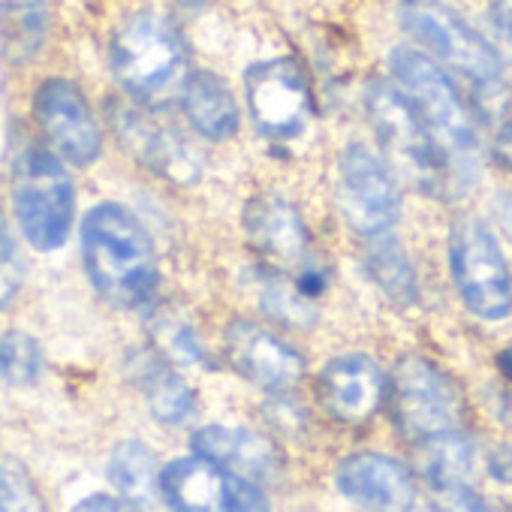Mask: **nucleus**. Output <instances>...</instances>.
Returning <instances> with one entry per match:
<instances>
[{
	"mask_svg": "<svg viewBox=\"0 0 512 512\" xmlns=\"http://www.w3.org/2000/svg\"><path fill=\"white\" fill-rule=\"evenodd\" d=\"M82 256L94 290L109 305L139 308L154 296L160 281L154 244L130 208L94 205L82 223Z\"/></svg>",
	"mask_w": 512,
	"mask_h": 512,
	"instance_id": "nucleus-1",
	"label": "nucleus"
},
{
	"mask_svg": "<svg viewBox=\"0 0 512 512\" xmlns=\"http://www.w3.org/2000/svg\"><path fill=\"white\" fill-rule=\"evenodd\" d=\"M389 67L416 112L422 115L431 139L443 151L458 190H467L473 175H476V154H479V139L473 127V115L461 100V91L449 70L437 64V58L413 49V46H398L389 52Z\"/></svg>",
	"mask_w": 512,
	"mask_h": 512,
	"instance_id": "nucleus-2",
	"label": "nucleus"
},
{
	"mask_svg": "<svg viewBox=\"0 0 512 512\" xmlns=\"http://www.w3.org/2000/svg\"><path fill=\"white\" fill-rule=\"evenodd\" d=\"M398 22L407 37H413L422 49H428L431 58H437L446 70L470 82L482 115L488 109L491 118L503 106L506 100L503 58L452 7H446L443 0H401Z\"/></svg>",
	"mask_w": 512,
	"mask_h": 512,
	"instance_id": "nucleus-3",
	"label": "nucleus"
},
{
	"mask_svg": "<svg viewBox=\"0 0 512 512\" xmlns=\"http://www.w3.org/2000/svg\"><path fill=\"white\" fill-rule=\"evenodd\" d=\"M365 112L386 160L404 181L440 199L461 193L443 151L431 139L422 115L416 112L404 88L374 79L365 91Z\"/></svg>",
	"mask_w": 512,
	"mask_h": 512,
	"instance_id": "nucleus-4",
	"label": "nucleus"
},
{
	"mask_svg": "<svg viewBox=\"0 0 512 512\" xmlns=\"http://www.w3.org/2000/svg\"><path fill=\"white\" fill-rule=\"evenodd\" d=\"M109 64L118 85L139 103L160 106L187 82V49L178 28L151 10L130 16L109 43Z\"/></svg>",
	"mask_w": 512,
	"mask_h": 512,
	"instance_id": "nucleus-5",
	"label": "nucleus"
},
{
	"mask_svg": "<svg viewBox=\"0 0 512 512\" xmlns=\"http://www.w3.org/2000/svg\"><path fill=\"white\" fill-rule=\"evenodd\" d=\"M13 205L25 238L37 250L49 253L67 241L76 214V187L52 151L31 145L16 157Z\"/></svg>",
	"mask_w": 512,
	"mask_h": 512,
	"instance_id": "nucleus-6",
	"label": "nucleus"
},
{
	"mask_svg": "<svg viewBox=\"0 0 512 512\" xmlns=\"http://www.w3.org/2000/svg\"><path fill=\"white\" fill-rule=\"evenodd\" d=\"M392 419L407 443H428L446 431H458L464 416V395L458 383L419 353L395 362L389 377Z\"/></svg>",
	"mask_w": 512,
	"mask_h": 512,
	"instance_id": "nucleus-7",
	"label": "nucleus"
},
{
	"mask_svg": "<svg viewBox=\"0 0 512 512\" xmlns=\"http://www.w3.org/2000/svg\"><path fill=\"white\" fill-rule=\"evenodd\" d=\"M449 269L470 314L497 323L512 314V275L506 256L482 217L464 214L449 232Z\"/></svg>",
	"mask_w": 512,
	"mask_h": 512,
	"instance_id": "nucleus-8",
	"label": "nucleus"
},
{
	"mask_svg": "<svg viewBox=\"0 0 512 512\" xmlns=\"http://www.w3.org/2000/svg\"><path fill=\"white\" fill-rule=\"evenodd\" d=\"M247 115L263 139L293 142L314 118V97L302 67L293 58L253 61L244 70Z\"/></svg>",
	"mask_w": 512,
	"mask_h": 512,
	"instance_id": "nucleus-9",
	"label": "nucleus"
},
{
	"mask_svg": "<svg viewBox=\"0 0 512 512\" xmlns=\"http://www.w3.org/2000/svg\"><path fill=\"white\" fill-rule=\"evenodd\" d=\"M160 497L178 512H260L272 506L260 482L196 452L160 470Z\"/></svg>",
	"mask_w": 512,
	"mask_h": 512,
	"instance_id": "nucleus-10",
	"label": "nucleus"
},
{
	"mask_svg": "<svg viewBox=\"0 0 512 512\" xmlns=\"http://www.w3.org/2000/svg\"><path fill=\"white\" fill-rule=\"evenodd\" d=\"M338 211L362 238L386 235L401 217L392 169L362 142H350L338 154Z\"/></svg>",
	"mask_w": 512,
	"mask_h": 512,
	"instance_id": "nucleus-11",
	"label": "nucleus"
},
{
	"mask_svg": "<svg viewBox=\"0 0 512 512\" xmlns=\"http://www.w3.org/2000/svg\"><path fill=\"white\" fill-rule=\"evenodd\" d=\"M241 226L253 253L260 256L269 269L296 275L299 290L305 287V281H314V278L323 281L317 260H314L308 226L290 199H284L281 193H260L247 199Z\"/></svg>",
	"mask_w": 512,
	"mask_h": 512,
	"instance_id": "nucleus-12",
	"label": "nucleus"
},
{
	"mask_svg": "<svg viewBox=\"0 0 512 512\" xmlns=\"http://www.w3.org/2000/svg\"><path fill=\"white\" fill-rule=\"evenodd\" d=\"M34 115L55 145L58 157L76 163V166H91L100 151H103V136L97 127V118L82 94V88L70 79H46L37 88L34 97Z\"/></svg>",
	"mask_w": 512,
	"mask_h": 512,
	"instance_id": "nucleus-13",
	"label": "nucleus"
},
{
	"mask_svg": "<svg viewBox=\"0 0 512 512\" xmlns=\"http://www.w3.org/2000/svg\"><path fill=\"white\" fill-rule=\"evenodd\" d=\"M223 350L238 377L269 392L293 389L305 377V359L299 350L260 323L232 320L223 335Z\"/></svg>",
	"mask_w": 512,
	"mask_h": 512,
	"instance_id": "nucleus-14",
	"label": "nucleus"
},
{
	"mask_svg": "<svg viewBox=\"0 0 512 512\" xmlns=\"http://www.w3.org/2000/svg\"><path fill=\"white\" fill-rule=\"evenodd\" d=\"M386 374L365 353H344L332 359L317 380V398L326 413L347 425H365L386 401Z\"/></svg>",
	"mask_w": 512,
	"mask_h": 512,
	"instance_id": "nucleus-15",
	"label": "nucleus"
},
{
	"mask_svg": "<svg viewBox=\"0 0 512 512\" xmlns=\"http://www.w3.org/2000/svg\"><path fill=\"white\" fill-rule=\"evenodd\" d=\"M341 497L371 509H410L416 503V479L410 467L383 452L347 455L335 470Z\"/></svg>",
	"mask_w": 512,
	"mask_h": 512,
	"instance_id": "nucleus-16",
	"label": "nucleus"
},
{
	"mask_svg": "<svg viewBox=\"0 0 512 512\" xmlns=\"http://www.w3.org/2000/svg\"><path fill=\"white\" fill-rule=\"evenodd\" d=\"M115 130L121 133V142L133 148V154L163 175L166 181L178 187H193L202 178V157L199 151L184 139L181 130L151 121L133 112H115Z\"/></svg>",
	"mask_w": 512,
	"mask_h": 512,
	"instance_id": "nucleus-17",
	"label": "nucleus"
},
{
	"mask_svg": "<svg viewBox=\"0 0 512 512\" xmlns=\"http://www.w3.org/2000/svg\"><path fill=\"white\" fill-rule=\"evenodd\" d=\"M190 449L202 458L223 464L232 473H241L253 482H272L284 470L281 449L253 428H229V425H202L190 437Z\"/></svg>",
	"mask_w": 512,
	"mask_h": 512,
	"instance_id": "nucleus-18",
	"label": "nucleus"
},
{
	"mask_svg": "<svg viewBox=\"0 0 512 512\" xmlns=\"http://www.w3.org/2000/svg\"><path fill=\"white\" fill-rule=\"evenodd\" d=\"M181 106L193 130L211 142L232 139L241 127V112L226 82L208 70H193L181 88Z\"/></svg>",
	"mask_w": 512,
	"mask_h": 512,
	"instance_id": "nucleus-19",
	"label": "nucleus"
},
{
	"mask_svg": "<svg viewBox=\"0 0 512 512\" xmlns=\"http://www.w3.org/2000/svg\"><path fill=\"white\" fill-rule=\"evenodd\" d=\"M476 452L473 443L461 431H446L428 443H422V473L446 497H458V506H476L482 509L485 500H473L470 476H473Z\"/></svg>",
	"mask_w": 512,
	"mask_h": 512,
	"instance_id": "nucleus-20",
	"label": "nucleus"
},
{
	"mask_svg": "<svg viewBox=\"0 0 512 512\" xmlns=\"http://www.w3.org/2000/svg\"><path fill=\"white\" fill-rule=\"evenodd\" d=\"M49 31L43 0H0V49L19 67L40 55Z\"/></svg>",
	"mask_w": 512,
	"mask_h": 512,
	"instance_id": "nucleus-21",
	"label": "nucleus"
},
{
	"mask_svg": "<svg viewBox=\"0 0 512 512\" xmlns=\"http://www.w3.org/2000/svg\"><path fill=\"white\" fill-rule=\"evenodd\" d=\"M139 383L148 401V410L163 425H181L196 410V392L187 386L184 377H178L166 362L148 359L139 368Z\"/></svg>",
	"mask_w": 512,
	"mask_h": 512,
	"instance_id": "nucleus-22",
	"label": "nucleus"
},
{
	"mask_svg": "<svg viewBox=\"0 0 512 512\" xmlns=\"http://www.w3.org/2000/svg\"><path fill=\"white\" fill-rule=\"evenodd\" d=\"M109 479L121 497H127L136 509L145 506L154 494H160V470L154 452L142 440H124L112 449Z\"/></svg>",
	"mask_w": 512,
	"mask_h": 512,
	"instance_id": "nucleus-23",
	"label": "nucleus"
},
{
	"mask_svg": "<svg viewBox=\"0 0 512 512\" xmlns=\"http://www.w3.org/2000/svg\"><path fill=\"white\" fill-rule=\"evenodd\" d=\"M365 272L383 290V296L392 299L395 305L410 308V305L419 302V278H416V269L410 263L407 250L398 241L380 235V241L365 256Z\"/></svg>",
	"mask_w": 512,
	"mask_h": 512,
	"instance_id": "nucleus-24",
	"label": "nucleus"
},
{
	"mask_svg": "<svg viewBox=\"0 0 512 512\" xmlns=\"http://www.w3.org/2000/svg\"><path fill=\"white\" fill-rule=\"evenodd\" d=\"M43 374V350L25 332L0 335V380L10 386H34Z\"/></svg>",
	"mask_w": 512,
	"mask_h": 512,
	"instance_id": "nucleus-25",
	"label": "nucleus"
},
{
	"mask_svg": "<svg viewBox=\"0 0 512 512\" xmlns=\"http://www.w3.org/2000/svg\"><path fill=\"white\" fill-rule=\"evenodd\" d=\"M13 509H43L40 491L28 470L19 461L0 458V512H13Z\"/></svg>",
	"mask_w": 512,
	"mask_h": 512,
	"instance_id": "nucleus-26",
	"label": "nucleus"
},
{
	"mask_svg": "<svg viewBox=\"0 0 512 512\" xmlns=\"http://www.w3.org/2000/svg\"><path fill=\"white\" fill-rule=\"evenodd\" d=\"M260 302H263V311L281 323H290V326H311L317 320V314L311 311V305L305 302L302 290H290L284 287L281 281H272L263 287L260 293Z\"/></svg>",
	"mask_w": 512,
	"mask_h": 512,
	"instance_id": "nucleus-27",
	"label": "nucleus"
},
{
	"mask_svg": "<svg viewBox=\"0 0 512 512\" xmlns=\"http://www.w3.org/2000/svg\"><path fill=\"white\" fill-rule=\"evenodd\" d=\"M22 278H25V263H22V253H19V244L0 214V311L10 308V302L16 299L19 287H22Z\"/></svg>",
	"mask_w": 512,
	"mask_h": 512,
	"instance_id": "nucleus-28",
	"label": "nucleus"
},
{
	"mask_svg": "<svg viewBox=\"0 0 512 512\" xmlns=\"http://www.w3.org/2000/svg\"><path fill=\"white\" fill-rule=\"evenodd\" d=\"M166 356H172L175 362H184V365H199L205 362V350L196 338V332L184 323H169L166 326Z\"/></svg>",
	"mask_w": 512,
	"mask_h": 512,
	"instance_id": "nucleus-29",
	"label": "nucleus"
},
{
	"mask_svg": "<svg viewBox=\"0 0 512 512\" xmlns=\"http://www.w3.org/2000/svg\"><path fill=\"white\" fill-rule=\"evenodd\" d=\"M488 476L500 485H512V443H500L488 452Z\"/></svg>",
	"mask_w": 512,
	"mask_h": 512,
	"instance_id": "nucleus-30",
	"label": "nucleus"
},
{
	"mask_svg": "<svg viewBox=\"0 0 512 512\" xmlns=\"http://www.w3.org/2000/svg\"><path fill=\"white\" fill-rule=\"evenodd\" d=\"M491 160H494L500 169L512 172V121H503V124L497 127V133H494V139H491Z\"/></svg>",
	"mask_w": 512,
	"mask_h": 512,
	"instance_id": "nucleus-31",
	"label": "nucleus"
},
{
	"mask_svg": "<svg viewBox=\"0 0 512 512\" xmlns=\"http://www.w3.org/2000/svg\"><path fill=\"white\" fill-rule=\"evenodd\" d=\"M79 512H85V509H136L127 497H112V494H91V497H85L79 506H76Z\"/></svg>",
	"mask_w": 512,
	"mask_h": 512,
	"instance_id": "nucleus-32",
	"label": "nucleus"
},
{
	"mask_svg": "<svg viewBox=\"0 0 512 512\" xmlns=\"http://www.w3.org/2000/svg\"><path fill=\"white\" fill-rule=\"evenodd\" d=\"M491 19L512 34V0H494L491 4Z\"/></svg>",
	"mask_w": 512,
	"mask_h": 512,
	"instance_id": "nucleus-33",
	"label": "nucleus"
}]
</instances>
